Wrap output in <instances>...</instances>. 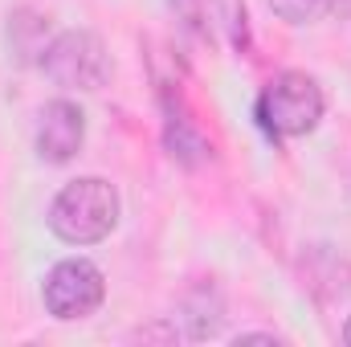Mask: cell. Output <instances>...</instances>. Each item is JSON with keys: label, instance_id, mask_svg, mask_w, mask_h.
Here are the masks:
<instances>
[{"label": "cell", "instance_id": "cell-1", "mask_svg": "<svg viewBox=\"0 0 351 347\" xmlns=\"http://www.w3.org/2000/svg\"><path fill=\"white\" fill-rule=\"evenodd\" d=\"M119 225V192L102 176L70 180L49 204V229L66 246H94Z\"/></svg>", "mask_w": 351, "mask_h": 347}, {"label": "cell", "instance_id": "cell-5", "mask_svg": "<svg viewBox=\"0 0 351 347\" xmlns=\"http://www.w3.org/2000/svg\"><path fill=\"white\" fill-rule=\"evenodd\" d=\"M37 156L45 164H70L78 152H82V139H86V115L78 102L70 98H53L41 106L37 115Z\"/></svg>", "mask_w": 351, "mask_h": 347}, {"label": "cell", "instance_id": "cell-4", "mask_svg": "<svg viewBox=\"0 0 351 347\" xmlns=\"http://www.w3.org/2000/svg\"><path fill=\"white\" fill-rule=\"evenodd\" d=\"M45 311L62 323H74V319H86L102 307L106 298V278L102 270L86 258H66L58 261L45 278Z\"/></svg>", "mask_w": 351, "mask_h": 347}, {"label": "cell", "instance_id": "cell-6", "mask_svg": "<svg viewBox=\"0 0 351 347\" xmlns=\"http://www.w3.org/2000/svg\"><path fill=\"white\" fill-rule=\"evenodd\" d=\"M269 8H274L282 21H290V25H306V21H315L319 12H327V0H269Z\"/></svg>", "mask_w": 351, "mask_h": 347}, {"label": "cell", "instance_id": "cell-8", "mask_svg": "<svg viewBox=\"0 0 351 347\" xmlns=\"http://www.w3.org/2000/svg\"><path fill=\"white\" fill-rule=\"evenodd\" d=\"M343 344H351V319H348V327H343Z\"/></svg>", "mask_w": 351, "mask_h": 347}, {"label": "cell", "instance_id": "cell-3", "mask_svg": "<svg viewBox=\"0 0 351 347\" xmlns=\"http://www.w3.org/2000/svg\"><path fill=\"white\" fill-rule=\"evenodd\" d=\"M41 70L66 90H98L110 74V58L90 29H66L41 49Z\"/></svg>", "mask_w": 351, "mask_h": 347}, {"label": "cell", "instance_id": "cell-7", "mask_svg": "<svg viewBox=\"0 0 351 347\" xmlns=\"http://www.w3.org/2000/svg\"><path fill=\"white\" fill-rule=\"evenodd\" d=\"M327 8H335V12H351V0H327Z\"/></svg>", "mask_w": 351, "mask_h": 347}, {"label": "cell", "instance_id": "cell-2", "mask_svg": "<svg viewBox=\"0 0 351 347\" xmlns=\"http://www.w3.org/2000/svg\"><path fill=\"white\" fill-rule=\"evenodd\" d=\"M323 119V90L311 74L286 70L258 94V123L274 139H298L311 135Z\"/></svg>", "mask_w": 351, "mask_h": 347}]
</instances>
